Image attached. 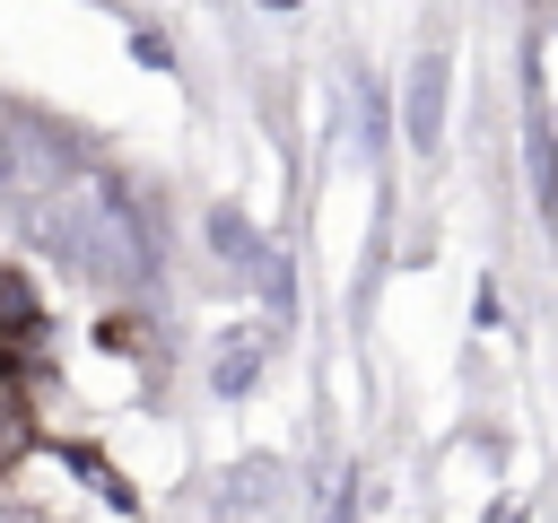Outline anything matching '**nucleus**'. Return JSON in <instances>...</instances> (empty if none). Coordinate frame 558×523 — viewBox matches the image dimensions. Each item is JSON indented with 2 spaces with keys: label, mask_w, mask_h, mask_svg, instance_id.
I'll list each match as a JSON object with an SVG mask.
<instances>
[{
  "label": "nucleus",
  "mask_w": 558,
  "mask_h": 523,
  "mask_svg": "<svg viewBox=\"0 0 558 523\" xmlns=\"http://www.w3.org/2000/svg\"><path fill=\"white\" fill-rule=\"evenodd\" d=\"M436 113H445V61H418V78H410V139L418 148L436 139Z\"/></svg>",
  "instance_id": "obj_1"
},
{
  "label": "nucleus",
  "mask_w": 558,
  "mask_h": 523,
  "mask_svg": "<svg viewBox=\"0 0 558 523\" xmlns=\"http://www.w3.org/2000/svg\"><path fill=\"white\" fill-rule=\"evenodd\" d=\"M131 52H140L148 70H174V52H166V35H157V26H131Z\"/></svg>",
  "instance_id": "obj_2"
}]
</instances>
